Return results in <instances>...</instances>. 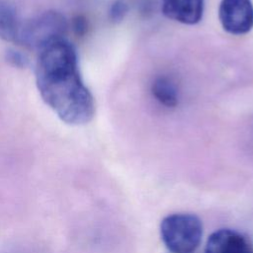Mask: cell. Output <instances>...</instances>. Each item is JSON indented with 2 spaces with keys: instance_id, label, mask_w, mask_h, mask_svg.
<instances>
[{
  "instance_id": "cell-7",
  "label": "cell",
  "mask_w": 253,
  "mask_h": 253,
  "mask_svg": "<svg viewBox=\"0 0 253 253\" xmlns=\"http://www.w3.org/2000/svg\"><path fill=\"white\" fill-rule=\"evenodd\" d=\"M21 27L15 5L9 0H0V39L18 43Z\"/></svg>"
},
{
  "instance_id": "cell-2",
  "label": "cell",
  "mask_w": 253,
  "mask_h": 253,
  "mask_svg": "<svg viewBox=\"0 0 253 253\" xmlns=\"http://www.w3.org/2000/svg\"><path fill=\"white\" fill-rule=\"evenodd\" d=\"M160 234L169 251L173 253H191L201 243L203 224L196 214L173 213L162 219Z\"/></svg>"
},
{
  "instance_id": "cell-3",
  "label": "cell",
  "mask_w": 253,
  "mask_h": 253,
  "mask_svg": "<svg viewBox=\"0 0 253 253\" xmlns=\"http://www.w3.org/2000/svg\"><path fill=\"white\" fill-rule=\"evenodd\" d=\"M66 30L67 22L62 14L46 11L22 24L18 43L42 49L48 43L63 39Z\"/></svg>"
},
{
  "instance_id": "cell-1",
  "label": "cell",
  "mask_w": 253,
  "mask_h": 253,
  "mask_svg": "<svg viewBox=\"0 0 253 253\" xmlns=\"http://www.w3.org/2000/svg\"><path fill=\"white\" fill-rule=\"evenodd\" d=\"M36 82L44 103L63 123L79 126L93 119L94 98L80 76L76 49L64 38L41 49Z\"/></svg>"
},
{
  "instance_id": "cell-11",
  "label": "cell",
  "mask_w": 253,
  "mask_h": 253,
  "mask_svg": "<svg viewBox=\"0 0 253 253\" xmlns=\"http://www.w3.org/2000/svg\"><path fill=\"white\" fill-rule=\"evenodd\" d=\"M72 26H73L74 32H75L78 36H83V35L87 32V29H88L87 21H86V19H85L84 17H82V16H77L76 18H74V19H73Z\"/></svg>"
},
{
  "instance_id": "cell-5",
  "label": "cell",
  "mask_w": 253,
  "mask_h": 253,
  "mask_svg": "<svg viewBox=\"0 0 253 253\" xmlns=\"http://www.w3.org/2000/svg\"><path fill=\"white\" fill-rule=\"evenodd\" d=\"M205 253H253V246L242 233L221 228L210 235Z\"/></svg>"
},
{
  "instance_id": "cell-10",
  "label": "cell",
  "mask_w": 253,
  "mask_h": 253,
  "mask_svg": "<svg viewBox=\"0 0 253 253\" xmlns=\"http://www.w3.org/2000/svg\"><path fill=\"white\" fill-rule=\"evenodd\" d=\"M6 59L10 64H12L15 67H19V68H23L28 64L27 57L23 53H21L17 50H13V49L7 50Z\"/></svg>"
},
{
  "instance_id": "cell-8",
  "label": "cell",
  "mask_w": 253,
  "mask_h": 253,
  "mask_svg": "<svg viewBox=\"0 0 253 253\" xmlns=\"http://www.w3.org/2000/svg\"><path fill=\"white\" fill-rule=\"evenodd\" d=\"M151 92L153 97L167 108H174L178 105V89L169 77H157L152 83Z\"/></svg>"
},
{
  "instance_id": "cell-6",
  "label": "cell",
  "mask_w": 253,
  "mask_h": 253,
  "mask_svg": "<svg viewBox=\"0 0 253 253\" xmlns=\"http://www.w3.org/2000/svg\"><path fill=\"white\" fill-rule=\"evenodd\" d=\"M204 5V0H162V12L173 21L195 25L203 18Z\"/></svg>"
},
{
  "instance_id": "cell-4",
  "label": "cell",
  "mask_w": 253,
  "mask_h": 253,
  "mask_svg": "<svg viewBox=\"0 0 253 253\" xmlns=\"http://www.w3.org/2000/svg\"><path fill=\"white\" fill-rule=\"evenodd\" d=\"M218 18L227 33L247 34L253 28V4L251 0H221Z\"/></svg>"
},
{
  "instance_id": "cell-12",
  "label": "cell",
  "mask_w": 253,
  "mask_h": 253,
  "mask_svg": "<svg viewBox=\"0 0 253 253\" xmlns=\"http://www.w3.org/2000/svg\"><path fill=\"white\" fill-rule=\"evenodd\" d=\"M0 253H8V252H0Z\"/></svg>"
},
{
  "instance_id": "cell-9",
  "label": "cell",
  "mask_w": 253,
  "mask_h": 253,
  "mask_svg": "<svg viewBox=\"0 0 253 253\" xmlns=\"http://www.w3.org/2000/svg\"><path fill=\"white\" fill-rule=\"evenodd\" d=\"M127 12V5L123 0L115 1L110 8V19L114 22H120Z\"/></svg>"
}]
</instances>
